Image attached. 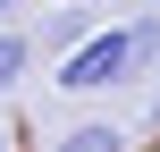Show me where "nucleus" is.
Wrapping results in <instances>:
<instances>
[{
    "mask_svg": "<svg viewBox=\"0 0 160 152\" xmlns=\"http://www.w3.org/2000/svg\"><path fill=\"white\" fill-rule=\"evenodd\" d=\"M135 76V51H127V25H93L68 59H59V93H110V85H127Z\"/></svg>",
    "mask_w": 160,
    "mask_h": 152,
    "instance_id": "f257e3e1",
    "label": "nucleus"
},
{
    "mask_svg": "<svg viewBox=\"0 0 160 152\" xmlns=\"http://www.w3.org/2000/svg\"><path fill=\"white\" fill-rule=\"evenodd\" d=\"M93 25H101V17H93V0H51V8H42V34H34V51H42V59H68Z\"/></svg>",
    "mask_w": 160,
    "mask_h": 152,
    "instance_id": "f03ea898",
    "label": "nucleus"
},
{
    "mask_svg": "<svg viewBox=\"0 0 160 152\" xmlns=\"http://www.w3.org/2000/svg\"><path fill=\"white\" fill-rule=\"evenodd\" d=\"M51 152H127V135H118V118H76Z\"/></svg>",
    "mask_w": 160,
    "mask_h": 152,
    "instance_id": "7ed1b4c3",
    "label": "nucleus"
},
{
    "mask_svg": "<svg viewBox=\"0 0 160 152\" xmlns=\"http://www.w3.org/2000/svg\"><path fill=\"white\" fill-rule=\"evenodd\" d=\"M127 51H135V76H160V8L127 17Z\"/></svg>",
    "mask_w": 160,
    "mask_h": 152,
    "instance_id": "20e7f679",
    "label": "nucleus"
},
{
    "mask_svg": "<svg viewBox=\"0 0 160 152\" xmlns=\"http://www.w3.org/2000/svg\"><path fill=\"white\" fill-rule=\"evenodd\" d=\"M25 68H34V34L0 25V93H17V85H25Z\"/></svg>",
    "mask_w": 160,
    "mask_h": 152,
    "instance_id": "39448f33",
    "label": "nucleus"
},
{
    "mask_svg": "<svg viewBox=\"0 0 160 152\" xmlns=\"http://www.w3.org/2000/svg\"><path fill=\"white\" fill-rule=\"evenodd\" d=\"M17 8H34V0H0V25H8V17H17Z\"/></svg>",
    "mask_w": 160,
    "mask_h": 152,
    "instance_id": "423d86ee",
    "label": "nucleus"
},
{
    "mask_svg": "<svg viewBox=\"0 0 160 152\" xmlns=\"http://www.w3.org/2000/svg\"><path fill=\"white\" fill-rule=\"evenodd\" d=\"M152 127H160V85H152Z\"/></svg>",
    "mask_w": 160,
    "mask_h": 152,
    "instance_id": "0eeeda50",
    "label": "nucleus"
},
{
    "mask_svg": "<svg viewBox=\"0 0 160 152\" xmlns=\"http://www.w3.org/2000/svg\"><path fill=\"white\" fill-rule=\"evenodd\" d=\"M8 144H17V135H8V127H0V152H8Z\"/></svg>",
    "mask_w": 160,
    "mask_h": 152,
    "instance_id": "6e6552de",
    "label": "nucleus"
}]
</instances>
